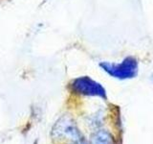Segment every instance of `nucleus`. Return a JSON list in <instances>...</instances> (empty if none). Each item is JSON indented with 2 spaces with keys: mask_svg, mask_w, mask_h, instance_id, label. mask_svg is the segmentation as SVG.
<instances>
[{
  "mask_svg": "<svg viewBox=\"0 0 153 144\" xmlns=\"http://www.w3.org/2000/svg\"><path fill=\"white\" fill-rule=\"evenodd\" d=\"M100 66L109 75L117 79H130L135 77L138 72V62L133 57L126 58L121 64L104 62L100 64Z\"/></svg>",
  "mask_w": 153,
  "mask_h": 144,
  "instance_id": "nucleus-1",
  "label": "nucleus"
},
{
  "mask_svg": "<svg viewBox=\"0 0 153 144\" xmlns=\"http://www.w3.org/2000/svg\"><path fill=\"white\" fill-rule=\"evenodd\" d=\"M73 88L79 93L87 95H97L105 97V90L100 84L88 77L76 79L73 82Z\"/></svg>",
  "mask_w": 153,
  "mask_h": 144,
  "instance_id": "nucleus-2",
  "label": "nucleus"
}]
</instances>
